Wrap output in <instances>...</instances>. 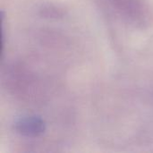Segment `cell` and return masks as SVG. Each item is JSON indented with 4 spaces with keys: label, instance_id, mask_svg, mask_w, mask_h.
<instances>
[{
    "label": "cell",
    "instance_id": "obj_1",
    "mask_svg": "<svg viewBox=\"0 0 153 153\" xmlns=\"http://www.w3.org/2000/svg\"><path fill=\"white\" fill-rule=\"evenodd\" d=\"M14 129L22 136L38 137L44 134L46 125L43 119L39 117H24L15 122Z\"/></svg>",
    "mask_w": 153,
    "mask_h": 153
}]
</instances>
